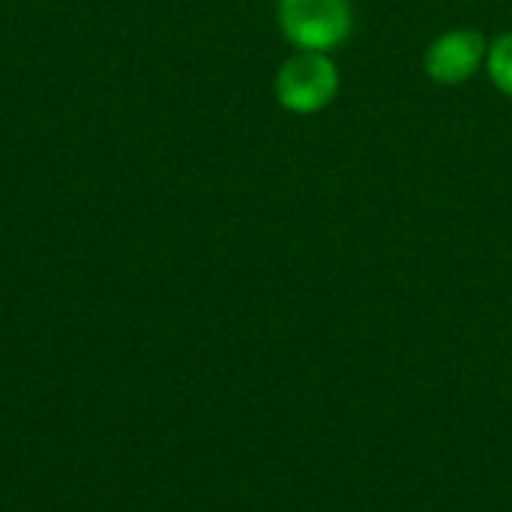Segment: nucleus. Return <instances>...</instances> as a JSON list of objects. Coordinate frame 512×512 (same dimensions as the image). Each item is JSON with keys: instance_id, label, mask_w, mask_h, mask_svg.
I'll list each match as a JSON object with an SVG mask.
<instances>
[{"instance_id": "obj_1", "label": "nucleus", "mask_w": 512, "mask_h": 512, "mask_svg": "<svg viewBox=\"0 0 512 512\" xmlns=\"http://www.w3.org/2000/svg\"><path fill=\"white\" fill-rule=\"evenodd\" d=\"M276 18L297 51L330 54L354 30L351 0H279Z\"/></svg>"}, {"instance_id": "obj_2", "label": "nucleus", "mask_w": 512, "mask_h": 512, "mask_svg": "<svg viewBox=\"0 0 512 512\" xmlns=\"http://www.w3.org/2000/svg\"><path fill=\"white\" fill-rule=\"evenodd\" d=\"M339 93V69L321 51H297L276 72V99L285 111L315 114Z\"/></svg>"}, {"instance_id": "obj_3", "label": "nucleus", "mask_w": 512, "mask_h": 512, "mask_svg": "<svg viewBox=\"0 0 512 512\" xmlns=\"http://www.w3.org/2000/svg\"><path fill=\"white\" fill-rule=\"evenodd\" d=\"M486 54H489V45H486L483 33L459 27V30L441 33L426 48L423 66H426V75L435 84L453 87V84H462V81L474 78L486 66Z\"/></svg>"}, {"instance_id": "obj_4", "label": "nucleus", "mask_w": 512, "mask_h": 512, "mask_svg": "<svg viewBox=\"0 0 512 512\" xmlns=\"http://www.w3.org/2000/svg\"><path fill=\"white\" fill-rule=\"evenodd\" d=\"M486 69H489V78L495 81V87H498L504 96H510L512 99V33L498 36V39L489 45Z\"/></svg>"}]
</instances>
